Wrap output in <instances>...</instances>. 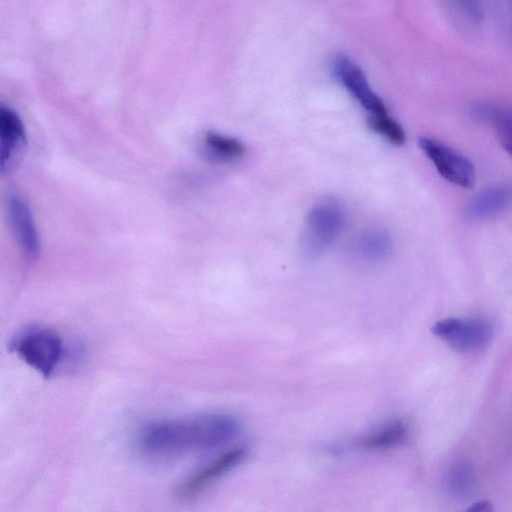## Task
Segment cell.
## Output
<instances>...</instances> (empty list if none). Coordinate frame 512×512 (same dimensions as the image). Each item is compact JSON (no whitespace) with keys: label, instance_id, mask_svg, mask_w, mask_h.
Segmentation results:
<instances>
[{"label":"cell","instance_id":"obj_6","mask_svg":"<svg viewBox=\"0 0 512 512\" xmlns=\"http://www.w3.org/2000/svg\"><path fill=\"white\" fill-rule=\"evenodd\" d=\"M333 72L347 91L371 114L386 113L382 100L371 88L363 70L348 56L339 54L332 62Z\"/></svg>","mask_w":512,"mask_h":512},{"label":"cell","instance_id":"obj_11","mask_svg":"<svg viewBox=\"0 0 512 512\" xmlns=\"http://www.w3.org/2000/svg\"><path fill=\"white\" fill-rule=\"evenodd\" d=\"M473 115L491 127L503 147L512 157V109L492 103H478L472 108Z\"/></svg>","mask_w":512,"mask_h":512},{"label":"cell","instance_id":"obj_5","mask_svg":"<svg viewBox=\"0 0 512 512\" xmlns=\"http://www.w3.org/2000/svg\"><path fill=\"white\" fill-rule=\"evenodd\" d=\"M432 332L453 349L469 352L485 347L492 337L493 329L489 322L482 319L451 317L434 324Z\"/></svg>","mask_w":512,"mask_h":512},{"label":"cell","instance_id":"obj_4","mask_svg":"<svg viewBox=\"0 0 512 512\" xmlns=\"http://www.w3.org/2000/svg\"><path fill=\"white\" fill-rule=\"evenodd\" d=\"M418 142L442 178L461 188L474 186L475 168L465 155L434 138L422 136Z\"/></svg>","mask_w":512,"mask_h":512},{"label":"cell","instance_id":"obj_9","mask_svg":"<svg viewBox=\"0 0 512 512\" xmlns=\"http://www.w3.org/2000/svg\"><path fill=\"white\" fill-rule=\"evenodd\" d=\"M8 214L12 229L24 256L29 261L36 260L40 252V240L27 203L18 195H10L8 199Z\"/></svg>","mask_w":512,"mask_h":512},{"label":"cell","instance_id":"obj_3","mask_svg":"<svg viewBox=\"0 0 512 512\" xmlns=\"http://www.w3.org/2000/svg\"><path fill=\"white\" fill-rule=\"evenodd\" d=\"M345 223V211L334 201H324L309 212L302 239V251L317 258L334 241Z\"/></svg>","mask_w":512,"mask_h":512},{"label":"cell","instance_id":"obj_16","mask_svg":"<svg viewBox=\"0 0 512 512\" xmlns=\"http://www.w3.org/2000/svg\"><path fill=\"white\" fill-rule=\"evenodd\" d=\"M368 125L374 132L382 135L394 145H402L406 140V135L401 125L391 118L387 112L371 114L368 119Z\"/></svg>","mask_w":512,"mask_h":512},{"label":"cell","instance_id":"obj_2","mask_svg":"<svg viewBox=\"0 0 512 512\" xmlns=\"http://www.w3.org/2000/svg\"><path fill=\"white\" fill-rule=\"evenodd\" d=\"M9 350L45 378L53 374L64 353L61 337L55 331L39 325L19 331L10 341Z\"/></svg>","mask_w":512,"mask_h":512},{"label":"cell","instance_id":"obj_13","mask_svg":"<svg viewBox=\"0 0 512 512\" xmlns=\"http://www.w3.org/2000/svg\"><path fill=\"white\" fill-rule=\"evenodd\" d=\"M204 148L214 159L232 161L245 153L244 144L237 138L209 131L204 136Z\"/></svg>","mask_w":512,"mask_h":512},{"label":"cell","instance_id":"obj_18","mask_svg":"<svg viewBox=\"0 0 512 512\" xmlns=\"http://www.w3.org/2000/svg\"><path fill=\"white\" fill-rule=\"evenodd\" d=\"M490 510H492V504L486 500L476 502L468 508V511L473 512H488Z\"/></svg>","mask_w":512,"mask_h":512},{"label":"cell","instance_id":"obj_10","mask_svg":"<svg viewBox=\"0 0 512 512\" xmlns=\"http://www.w3.org/2000/svg\"><path fill=\"white\" fill-rule=\"evenodd\" d=\"M512 204V184H497L479 192L468 206V215L476 220L496 216Z\"/></svg>","mask_w":512,"mask_h":512},{"label":"cell","instance_id":"obj_12","mask_svg":"<svg viewBox=\"0 0 512 512\" xmlns=\"http://www.w3.org/2000/svg\"><path fill=\"white\" fill-rule=\"evenodd\" d=\"M445 489L448 494L456 499H466L476 489V475L470 463L456 462L445 476Z\"/></svg>","mask_w":512,"mask_h":512},{"label":"cell","instance_id":"obj_17","mask_svg":"<svg viewBox=\"0 0 512 512\" xmlns=\"http://www.w3.org/2000/svg\"><path fill=\"white\" fill-rule=\"evenodd\" d=\"M463 10L473 19L481 16V4L479 0H457Z\"/></svg>","mask_w":512,"mask_h":512},{"label":"cell","instance_id":"obj_8","mask_svg":"<svg viewBox=\"0 0 512 512\" xmlns=\"http://www.w3.org/2000/svg\"><path fill=\"white\" fill-rule=\"evenodd\" d=\"M1 171H10L21 157L26 145L24 124L12 108L0 107Z\"/></svg>","mask_w":512,"mask_h":512},{"label":"cell","instance_id":"obj_7","mask_svg":"<svg viewBox=\"0 0 512 512\" xmlns=\"http://www.w3.org/2000/svg\"><path fill=\"white\" fill-rule=\"evenodd\" d=\"M245 456V447H234L221 453L183 481L176 491L177 497L187 500L198 495L215 480L241 463Z\"/></svg>","mask_w":512,"mask_h":512},{"label":"cell","instance_id":"obj_1","mask_svg":"<svg viewBox=\"0 0 512 512\" xmlns=\"http://www.w3.org/2000/svg\"><path fill=\"white\" fill-rule=\"evenodd\" d=\"M238 432L237 422L224 414H202L153 423L139 437L140 449L153 457H171L216 447Z\"/></svg>","mask_w":512,"mask_h":512},{"label":"cell","instance_id":"obj_14","mask_svg":"<svg viewBox=\"0 0 512 512\" xmlns=\"http://www.w3.org/2000/svg\"><path fill=\"white\" fill-rule=\"evenodd\" d=\"M406 434V424L395 420L361 440V446L373 450L389 448L403 441Z\"/></svg>","mask_w":512,"mask_h":512},{"label":"cell","instance_id":"obj_15","mask_svg":"<svg viewBox=\"0 0 512 512\" xmlns=\"http://www.w3.org/2000/svg\"><path fill=\"white\" fill-rule=\"evenodd\" d=\"M357 248L365 258L378 260L385 257L390 251V239L382 231H369L359 238Z\"/></svg>","mask_w":512,"mask_h":512}]
</instances>
